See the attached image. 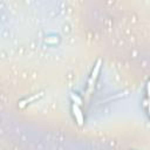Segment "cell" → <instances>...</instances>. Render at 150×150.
<instances>
[{
    "label": "cell",
    "instance_id": "obj_1",
    "mask_svg": "<svg viewBox=\"0 0 150 150\" xmlns=\"http://www.w3.org/2000/svg\"><path fill=\"white\" fill-rule=\"evenodd\" d=\"M100 70H101V60H98V61L95 63V66H94V68H93V70H91V74H90V76H89V79H88V82H87V94H88V95L94 90V87H95L96 80H97V77H98Z\"/></svg>",
    "mask_w": 150,
    "mask_h": 150
},
{
    "label": "cell",
    "instance_id": "obj_2",
    "mask_svg": "<svg viewBox=\"0 0 150 150\" xmlns=\"http://www.w3.org/2000/svg\"><path fill=\"white\" fill-rule=\"evenodd\" d=\"M71 112H73V117H74L75 122L77 123V125H80V127L83 125L84 124V115H83L81 107L75 103H71Z\"/></svg>",
    "mask_w": 150,
    "mask_h": 150
},
{
    "label": "cell",
    "instance_id": "obj_3",
    "mask_svg": "<svg viewBox=\"0 0 150 150\" xmlns=\"http://www.w3.org/2000/svg\"><path fill=\"white\" fill-rule=\"evenodd\" d=\"M70 98H71L73 103H75V104H77V105L81 107V104H82V98H81L76 93H71V94H70Z\"/></svg>",
    "mask_w": 150,
    "mask_h": 150
}]
</instances>
